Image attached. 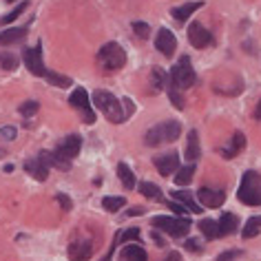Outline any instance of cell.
I'll list each match as a JSON object with an SVG mask.
<instances>
[{
	"mask_svg": "<svg viewBox=\"0 0 261 261\" xmlns=\"http://www.w3.org/2000/svg\"><path fill=\"white\" fill-rule=\"evenodd\" d=\"M261 230V215L259 217H250L246 221V226H244V230H241V234H244V239H252V237H257Z\"/></svg>",
	"mask_w": 261,
	"mask_h": 261,
	"instance_id": "cell-27",
	"label": "cell"
},
{
	"mask_svg": "<svg viewBox=\"0 0 261 261\" xmlns=\"http://www.w3.org/2000/svg\"><path fill=\"white\" fill-rule=\"evenodd\" d=\"M133 215H144V208H142V206L130 208V211H128V217H133Z\"/></svg>",
	"mask_w": 261,
	"mask_h": 261,
	"instance_id": "cell-42",
	"label": "cell"
},
{
	"mask_svg": "<svg viewBox=\"0 0 261 261\" xmlns=\"http://www.w3.org/2000/svg\"><path fill=\"white\" fill-rule=\"evenodd\" d=\"M120 261H148V254L142 246L138 244H128L122 248L120 252Z\"/></svg>",
	"mask_w": 261,
	"mask_h": 261,
	"instance_id": "cell-18",
	"label": "cell"
},
{
	"mask_svg": "<svg viewBox=\"0 0 261 261\" xmlns=\"http://www.w3.org/2000/svg\"><path fill=\"white\" fill-rule=\"evenodd\" d=\"M80 148H82V138L80 135H67L64 140H60V144L56 146L54 153L58 155V158H62L64 162H71L77 153H80Z\"/></svg>",
	"mask_w": 261,
	"mask_h": 261,
	"instance_id": "cell-8",
	"label": "cell"
},
{
	"mask_svg": "<svg viewBox=\"0 0 261 261\" xmlns=\"http://www.w3.org/2000/svg\"><path fill=\"white\" fill-rule=\"evenodd\" d=\"M0 140H7V142L16 140V128L14 126H3L0 128Z\"/></svg>",
	"mask_w": 261,
	"mask_h": 261,
	"instance_id": "cell-37",
	"label": "cell"
},
{
	"mask_svg": "<svg viewBox=\"0 0 261 261\" xmlns=\"http://www.w3.org/2000/svg\"><path fill=\"white\" fill-rule=\"evenodd\" d=\"M173 197L177 199V201H179V204L184 206V208H188V211H191V213H201V206H199L197 201L193 199V195L188 193V191H175V193H173Z\"/></svg>",
	"mask_w": 261,
	"mask_h": 261,
	"instance_id": "cell-23",
	"label": "cell"
},
{
	"mask_svg": "<svg viewBox=\"0 0 261 261\" xmlns=\"http://www.w3.org/2000/svg\"><path fill=\"white\" fill-rule=\"evenodd\" d=\"M122 107H126V111H124V115H126V117H128L130 113H133V111H135V104L130 102L128 97H124V100H122Z\"/></svg>",
	"mask_w": 261,
	"mask_h": 261,
	"instance_id": "cell-40",
	"label": "cell"
},
{
	"mask_svg": "<svg viewBox=\"0 0 261 261\" xmlns=\"http://www.w3.org/2000/svg\"><path fill=\"white\" fill-rule=\"evenodd\" d=\"M155 168L160 171V175L168 177V175H173V173L179 168V155H177V153L158 155V158H155Z\"/></svg>",
	"mask_w": 261,
	"mask_h": 261,
	"instance_id": "cell-14",
	"label": "cell"
},
{
	"mask_svg": "<svg viewBox=\"0 0 261 261\" xmlns=\"http://www.w3.org/2000/svg\"><path fill=\"white\" fill-rule=\"evenodd\" d=\"M69 104L73 109H77L82 113V120L87 122V124H93L95 122V113H93V109H91V104H89V93L84 91L82 87H77L73 93H71L69 97Z\"/></svg>",
	"mask_w": 261,
	"mask_h": 261,
	"instance_id": "cell-7",
	"label": "cell"
},
{
	"mask_svg": "<svg viewBox=\"0 0 261 261\" xmlns=\"http://www.w3.org/2000/svg\"><path fill=\"white\" fill-rule=\"evenodd\" d=\"M93 104L102 111L104 115H107V120H111L113 124H122L124 120H126L122 102L117 100L113 93H109V91H102V89L95 91V93H93Z\"/></svg>",
	"mask_w": 261,
	"mask_h": 261,
	"instance_id": "cell-3",
	"label": "cell"
},
{
	"mask_svg": "<svg viewBox=\"0 0 261 261\" xmlns=\"http://www.w3.org/2000/svg\"><path fill=\"white\" fill-rule=\"evenodd\" d=\"M117 177H120V181L124 184V188H128V191H133L135 188V175H133V171L126 166V164H117Z\"/></svg>",
	"mask_w": 261,
	"mask_h": 261,
	"instance_id": "cell-24",
	"label": "cell"
},
{
	"mask_svg": "<svg viewBox=\"0 0 261 261\" xmlns=\"http://www.w3.org/2000/svg\"><path fill=\"white\" fill-rule=\"evenodd\" d=\"M164 261H181V254L179 252H168V257Z\"/></svg>",
	"mask_w": 261,
	"mask_h": 261,
	"instance_id": "cell-43",
	"label": "cell"
},
{
	"mask_svg": "<svg viewBox=\"0 0 261 261\" xmlns=\"http://www.w3.org/2000/svg\"><path fill=\"white\" fill-rule=\"evenodd\" d=\"M199 7H204V3H184V5H179V7H173L171 14L177 22H186Z\"/></svg>",
	"mask_w": 261,
	"mask_h": 261,
	"instance_id": "cell-19",
	"label": "cell"
},
{
	"mask_svg": "<svg viewBox=\"0 0 261 261\" xmlns=\"http://www.w3.org/2000/svg\"><path fill=\"white\" fill-rule=\"evenodd\" d=\"M140 193L144 195L146 199H153V201H160V199H162V191H160V186L151 184V181H142V184H140Z\"/></svg>",
	"mask_w": 261,
	"mask_h": 261,
	"instance_id": "cell-28",
	"label": "cell"
},
{
	"mask_svg": "<svg viewBox=\"0 0 261 261\" xmlns=\"http://www.w3.org/2000/svg\"><path fill=\"white\" fill-rule=\"evenodd\" d=\"M93 254V241L91 239H75L69 246V259L71 261H89Z\"/></svg>",
	"mask_w": 261,
	"mask_h": 261,
	"instance_id": "cell-12",
	"label": "cell"
},
{
	"mask_svg": "<svg viewBox=\"0 0 261 261\" xmlns=\"http://www.w3.org/2000/svg\"><path fill=\"white\" fill-rule=\"evenodd\" d=\"M197 201L206 208H219L221 204L226 201V193L224 191H217V188H208V186H201L197 191Z\"/></svg>",
	"mask_w": 261,
	"mask_h": 261,
	"instance_id": "cell-10",
	"label": "cell"
},
{
	"mask_svg": "<svg viewBox=\"0 0 261 261\" xmlns=\"http://www.w3.org/2000/svg\"><path fill=\"white\" fill-rule=\"evenodd\" d=\"M184 155H186L188 162H197L199 160V138H197V130H188Z\"/></svg>",
	"mask_w": 261,
	"mask_h": 261,
	"instance_id": "cell-20",
	"label": "cell"
},
{
	"mask_svg": "<svg viewBox=\"0 0 261 261\" xmlns=\"http://www.w3.org/2000/svg\"><path fill=\"white\" fill-rule=\"evenodd\" d=\"M16 67H18V56H14L11 51H0V69L14 71Z\"/></svg>",
	"mask_w": 261,
	"mask_h": 261,
	"instance_id": "cell-31",
	"label": "cell"
},
{
	"mask_svg": "<svg viewBox=\"0 0 261 261\" xmlns=\"http://www.w3.org/2000/svg\"><path fill=\"white\" fill-rule=\"evenodd\" d=\"M24 64H27V69L34 75L44 77V73H47V67H44V62H42V49H40V44L34 47V49H24Z\"/></svg>",
	"mask_w": 261,
	"mask_h": 261,
	"instance_id": "cell-11",
	"label": "cell"
},
{
	"mask_svg": "<svg viewBox=\"0 0 261 261\" xmlns=\"http://www.w3.org/2000/svg\"><path fill=\"white\" fill-rule=\"evenodd\" d=\"M27 7H29V3H20V5H18V7H16L14 11H9L7 16H3V18H0V22H3V24H7V22H14L16 18L22 14V11H27Z\"/></svg>",
	"mask_w": 261,
	"mask_h": 261,
	"instance_id": "cell-33",
	"label": "cell"
},
{
	"mask_svg": "<svg viewBox=\"0 0 261 261\" xmlns=\"http://www.w3.org/2000/svg\"><path fill=\"white\" fill-rule=\"evenodd\" d=\"M166 91H168V97H171V102L175 104V109H184V97H181V93H179V89L173 84V80L168 77V82H166V87H164Z\"/></svg>",
	"mask_w": 261,
	"mask_h": 261,
	"instance_id": "cell-29",
	"label": "cell"
},
{
	"mask_svg": "<svg viewBox=\"0 0 261 261\" xmlns=\"http://www.w3.org/2000/svg\"><path fill=\"white\" fill-rule=\"evenodd\" d=\"M241 257V250H226V252H221L217 261H234V259H239Z\"/></svg>",
	"mask_w": 261,
	"mask_h": 261,
	"instance_id": "cell-38",
	"label": "cell"
},
{
	"mask_svg": "<svg viewBox=\"0 0 261 261\" xmlns=\"http://www.w3.org/2000/svg\"><path fill=\"white\" fill-rule=\"evenodd\" d=\"M133 34L142 38V40H146V38H151V27H148L146 22H140V20H135L133 22Z\"/></svg>",
	"mask_w": 261,
	"mask_h": 261,
	"instance_id": "cell-34",
	"label": "cell"
},
{
	"mask_svg": "<svg viewBox=\"0 0 261 261\" xmlns=\"http://www.w3.org/2000/svg\"><path fill=\"white\" fill-rule=\"evenodd\" d=\"M186 248H188V250H193V252H199V250H201L199 244H197L195 239H188V241H186Z\"/></svg>",
	"mask_w": 261,
	"mask_h": 261,
	"instance_id": "cell-41",
	"label": "cell"
},
{
	"mask_svg": "<svg viewBox=\"0 0 261 261\" xmlns=\"http://www.w3.org/2000/svg\"><path fill=\"white\" fill-rule=\"evenodd\" d=\"M44 77H47L49 84H54V87H60V89L71 87V77L60 75V73H56V71H47V73H44Z\"/></svg>",
	"mask_w": 261,
	"mask_h": 261,
	"instance_id": "cell-30",
	"label": "cell"
},
{
	"mask_svg": "<svg viewBox=\"0 0 261 261\" xmlns=\"http://www.w3.org/2000/svg\"><path fill=\"white\" fill-rule=\"evenodd\" d=\"M155 49H158L162 56L171 58V56L175 54V49H177V40H175L173 31L160 29V31H158V36H155Z\"/></svg>",
	"mask_w": 261,
	"mask_h": 261,
	"instance_id": "cell-13",
	"label": "cell"
},
{
	"mask_svg": "<svg viewBox=\"0 0 261 261\" xmlns=\"http://www.w3.org/2000/svg\"><path fill=\"white\" fill-rule=\"evenodd\" d=\"M7 3H16V0H7Z\"/></svg>",
	"mask_w": 261,
	"mask_h": 261,
	"instance_id": "cell-46",
	"label": "cell"
},
{
	"mask_svg": "<svg viewBox=\"0 0 261 261\" xmlns=\"http://www.w3.org/2000/svg\"><path fill=\"white\" fill-rule=\"evenodd\" d=\"M195 177V166L188 164L184 168H177V175H175V184L177 186H188Z\"/></svg>",
	"mask_w": 261,
	"mask_h": 261,
	"instance_id": "cell-26",
	"label": "cell"
},
{
	"mask_svg": "<svg viewBox=\"0 0 261 261\" xmlns=\"http://www.w3.org/2000/svg\"><path fill=\"white\" fill-rule=\"evenodd\" d=\"M199 230H201V234H204L206 239H217L219 237V228H217V221L215 219H201L199 221Z\"/></svg>",
	"mask_w": 261,
	"mask_h": 261,
	"instance_id": "cell-25",
	"label": "cell"
},
{
	"mask_svg": "<svg viewBox=\"0 0 261 261\" xmlns=\"http://www.w3.org/2000/svg\"><path fill=\"white\" fill-rule=\"evenodd\" d=\"M0 155H5V151H3V148H0Z\"/></svg>",
	"mask_w": 261,
	"mask_h": 261,
	"instance_id": "cell-45",
	"label": "cell"
},
{
	"mask_svg": "<svg viewBox=\"0 0 261 261\" xmlns=\"http://www.w3.org/2000/svg\"><path fill=\"white\" fill-rule=\"evenodd\" d=\"M97 64L107 71H120L126 64V54L117 42H107L97 51Z\"/></svg>",
	"mask_w": 261,
	"mask_h": 261,
	"instance_id": "cell-4",
	"label": "cell"
},
{
	"mask_svg": "<svg viewBox=\"0 0 261 261\" xmlns=\"http://www.w3.org/2000/svg\"><path fill=\"white\" fill-rule=\"evenodd\" d=\"M188 40H191L195 49H204L213 42V34L201 22H191V27H188Z\"/></svg>",
	"mask_w": 261,
	"mask_h": 261,
	"instance_id": "cell-9",
	"label": "cell"
},
{
	"mask_svg": "<svg viewBox=\"0 0 261 261\" xmlns=\"http://www.w3.org/2000/svg\"><path fill=\"white\" fill-rule=\"evenodd\" d=\"M153 228L171 234V237H186L191 230V219L188 217H166V215H158L153 217Z\"/></svg>",
	"mask_w": 261,
	"mask_h": 261,
	"instance_id": "cell-5",
	"label": "cell"
},
{
	"mask_svg": "<svg viewBox=\"0 0 261 261\" xmlns=\"http://www.w3.org/2000/svg\"><path fill=\"white\" fill-rule=\"evenodd\" d=\"M237 197L246 206H261V175L257 171H246L241 175Z\"/></svg>",
	"mask_w": 261,
	"mask_h": 261,
	"instance_id": "cell-2",
	"label": "cell"
},
{
	"mask_svg": "<svg viewBox=\"0 0 261 261\" xmlns=\"http://www.w3.org/2000/svg\"><path fill=\"white\" fill-rule=\"evenodd\" d=\"M124 204H126V199L124 197H104L102 199L104 211H109V213H117L120 208H124Z\"/></svg>",
	"mask_w": 261,
	"mask_h": 261,
	"instance_id": "cell-32",
	"label": "cell"
},
{
	"mask_svg": "<svg viewBox=\"0 0 261 261\" xmlns=\"http://www.w3.org/2000/svg\"><path fill=\"white\" fill-rule=\"evenodd\" d=\"M56 199H58V204L62 206V211H67V213H69L71 208H73V201H71L64 193H58V195H56Z\"/></svg>",
	"mask_w": 261,
	"mask_h": 261,
	"instance_id": "cell-36",
	"label": "cell"
},
{
	"mask_svg": "<svg viewBox=\"0 0 261 261\" xmlns=\"http://www.w3.org/2000/svg\"><path fill=\"white\" fill-rule=\"evenodd\" d=\"M244 148H246V135L237 130V133L232 135V140L228 142L226 146H221L219 153H221V158H224V160H232V158H237Z\"/></svg>",
	"mask_w": 261,
	"mask_h": 261,
	"instance_id": "cell-15",
	"label": "cell"
},
{
	"mask_svg": "<svg viewBox=\"0 0 261 261\" xmlns=\"http://www.w3.org/2000/svg\"><path fill=\"white\" fill-rule=\"evenodd\" d=\"M27 29L24 27H16V29H5L0 31V44H14V42H20Z\"/></svg>",
	"mask_w": 261,
	"mask_h": 261,
	"instance_id": "cell-22",
	"label": "cell"
},
{
	"mask_svg": "<svg viewBox=\"0 0 261 261\" xmlns=\"http://www.w3.org/2000/svg\"><path fill=\"white\" fill-rule=\"evenodd\" d=\"M168 82V73L162 67H153L151 69V93H160V91H164Z\"/></svg>",
	"mask_w": 261,
	"mask_h": 261,
	"instance_id": "cell-21",
	"label": "cell"
},
{
	"mask_svg": "<svg viewBox=\"0 0 261 261\" xmlns=\"http://www.w3.org/2000/svg\"><path fill=\"white\" fill-rule=\"evenodd\" d=\"M168 208H171V211L177 215V217H186V208L181 206V204H175V201H171V204H168Z\"/></svg>",
	"mask_w": 261,
	"mask_h": 261,
	"instance_id": "cell-39",
	"label": "cell"
},
{
	"mask_svg": "<svg viewBox=\"0 0 261 261\" xmlns=\"http://www.w3.org/2000/svg\"><path fill=\"white\" fill-rule=\"evenodd\" d=\"M171 80L179 91L191 89L193 84L197 82V73H195V69L191 64V58L188 56H181L177 60V64H175L173 71H171Z\"/></svg>",
	"mask_w": 261,
	"mask_h": 261,
	"instance_id": "cell-6",
	"label": "cell"
},
{
	"mask_svg": "<svg viewBox=\"0 0 261 261\" xmlns=\"http://www.w3.org/2000/svg\"><path fill=\"white\" fill-rule=\"evenodd\" d=\"M24 171H27L31 177H36L38 181H47V177H49V166L44 164L40 158H31L24 162Z\"/></svg>",
	"mask_w": 261,
	"mask_h": 261,
	"instance_id": "cell-16",
	"label": "cell"
},
{
	"mask_svg": "<svg viewBox=\"0 0 261 261\" xmlns=\"http://www.w3.org/2000/svg\"><path fill=\"white\" fill-rule=\"evenodd\" d=\"M217 228H219V237H228V234H234V232H237V228H239L237 215L224 213V215H221V219L217 221Z\"/></svg>",
	"mask_w": 261,
	"mask_h": 261,
	"instance_id": "cell-17",
	"label": "cell"
},
{
	"mask_svg": "<svg viewBox=\"0 0 261 261\" xmlns=\"http://www.w3.org/2000/svg\"><path fill=\"white\" fill-rule=\"evenodd\" d=\"M254 117H257V120H261V100H259V104H257V111H254Z\"/></svg>",
	"mask_w": 261,
	"mask_h": 261,
	"instance_id": "cell-44",
	"label": "cell"
},
{
	"mask_svg": "<svg viewBox=\"0 0 261 261\" xmlns=\"http://www.w3.org/2000/svg\"><path fill=\"white\" fill-rule=\"evenodd\" d=\"M179 135H181V124L177 120H166V122H160V124H155L153 128L146 130L144 144L146 146H160V144H164V142L179 140Z\"/></svg>",
	"mask_w": 261,
	"mask_h": 261,
	"instance_id": "cell-1",
	"label": "cell"
},
{
	"mask_svg": "<svg viewBox=\"0 0 261 261\" xmlns=\"http://www.w3.org/2000/svg\"><path fill=\"white\" fill-rule=\"evenodd\" d=\"M38 109H40V104H38L36 100H29V102H24V104H20V115H24V117H31V115H36L38 113Z\"/></svg>",
	"mask_w": 261,
	"mask_h": 261,
	"instance_id": "cell-35",
	"label": "cell"
}]
</instances>
